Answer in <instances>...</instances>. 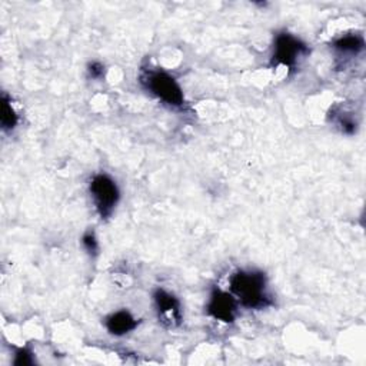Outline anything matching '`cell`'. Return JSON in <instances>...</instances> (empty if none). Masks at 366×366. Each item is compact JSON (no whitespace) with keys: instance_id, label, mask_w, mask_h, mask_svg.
<instances>
[{"instance_id":"cell-1","label":"cell","mask_w":366,"mask_h":366,"mask_svg":"<svg viewBox=\"0 0 366 366\" xmlns=\"http://www.w3.org/2000/svg\"><path fill=\"white\" fill-rule=\"evenodd\" d=\"M230 294L244 306L260 309L271 305V298L266 294V276L256 271H241L233 273L229 280Z\"/></svg>"},{"instance_id":"cell-2","label":"cell","mask_w":366,"mask_h":366,"mask_svg":"<svg viewBox=\"0 0 366 366\" xmlns=\"http://www.w3.org/2000/svg\"><path fill=\"white\" fill-rule=\"evenodd\" d=\"M143 85L148 88L149 92H152L156 97L165 102L170 106H182L185 97H183V92L175 77L170 74L161 72V70H150L142 77Z\"/></svg>"},{"instance_id":"cell-3","label":"cell","mask_w":366,"mask_h":366,"mask_svg":"<svg viewBox=\"0 0 366 366\" xmlns=\"http://www.w3.org/2000/svg\"><path fill=\"white\" fill-rule=\"evenodd\" d=\"M90 193L95 200L97 212L103 218H106L112 214L120 196L116 182L104 173L93 176V179L90 180Z\"/></svg>"},{"instance_id":"cell-4","label":"cell","mask_w":366,"mask_h":366,"mask_svg":"<svg viewBox=\"0 0 366 366\" xmlns=\"http://www.w3.org/2000/svg\"><path fill=\"white\" fill-rule=\"evenodd\" d=\"M305 54H308V47L303 42L291 33H279L275 39L272 66L294 69L299 58H302Z\"/></svg>"},{"instance_id":"cell-5","label":"cell","mask_w":366,"mask_h":366,"mask_svg":"<svg viewBox=\"0 0 366 366\" xmlns=\"http://www.w3.org/2000/svg\"><path fill=\"white\" fill-rule=\"evenodd\" d=\"M207 312L215 319L230 324L234 321V313H237V299L232 294L215 289L209 301Z\"/></svg>"},{"instance_id":"cell-6","label":"cell","mask_w":366,"mask_h":366,"mask_svg":"<svg viewBox=\"0 0 366 366\" xmlns=\"http://www.w3.org/2000/svg\"><path fill=\"white\" fill-rule=\"evenodd\" d=\"M153 298L161 317H164L166 321H170L172 324L180 322V305L179 301L172 294L164 289H158L154 292Z\"/></svg>"},{"instance_id":"cell-7","label":"cell","mask_w":366,"mask_h":366,"mask_svg":"<svg viewBox=\"0 0 366 366\" xmlns=\"http://www.w3.org/2000/svg\"><path fill=\"white\" fill-rule=\"evenodd\" d=\"M138 326V321L126 310H119L106 319V328L112 335L122 336L134 331Z\"/></svg>"},{"instance_id":"cell-8","label":"cell","mask_w":366,"mask_h":366,"mask_svg":"<svg viewBox=\"0 0 366 366\" xmlns=\"http://www.w3.org/2000/svg\"><path fill=\"white\" fill-rule=\"evenodd\" d=\"M333 47L345 55H358L365 47V40L360 35H347L339 38L333 43Z\"/></svg>"},{"instance_id":"cell-9","label":"cell","mask_w":366,"mask_h":366,"mask_svg":"<svg viewBox=\"0 0 366 366\" xmlns=\"http://www.w3.org/2000/svg\"><path fill=\"white\" fill-rule=\"evenodd\" d=\"M19 122V118L16 115V111L12 106V100L3 95L2 103H0V123H2V129L5 132L13 130Z\"/></svg>"},{"instance_id":"cell-10","label":"cell","mask_w":366,"mask_h":366,"mask_svg":"<svg viewBox=\"0 0 366 366\" xmlns=\"http://www.w3.org/2000/svg\"><path fill=\"white\" fill-rule=\"evenodd\" d=\"M82 245L83 248L86 249V252L92 256H95L99 250V245H97V241H96V237L92 233V232H88L83 234L82 238Z\"/></svg>"},{"instance_id":"cell-11","label":"cell","mask_w":366,"mask_h":366,"mask_svg":"<svg viewBox=\"0 0 366 366\" xmlns=\"http://www.w3.org/2000/svg\"><path fill=\"white\" fill-rule=\"evenodd\" d=\"M15 365L17 366H26V365H32L33 363V355L28 349H19L15 356Z\"/></svg>"},{"instance_id":"cell-12","label":"cell","mask_w":366,"mask_h":366,"mask_svg":"<svg viewBox=\"0 0 366 366\" xmlns=\"http://www.w3.org/2000/svg\"><path fill=\"white\" fill-rule=\"evenodd\" d=\"M89 74L93 77V79H100V77L104 74V66L99 62H93L88 67Z\"/></svg>"}]
</instances>
